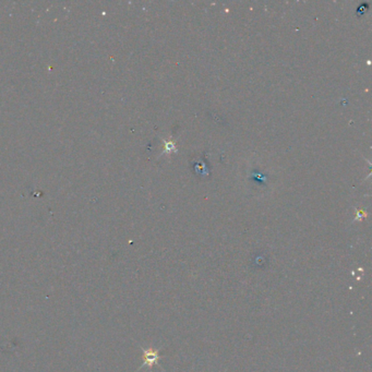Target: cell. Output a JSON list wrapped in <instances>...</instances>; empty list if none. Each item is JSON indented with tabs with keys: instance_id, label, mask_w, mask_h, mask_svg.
I'll return each instance as SVG.
<instances>
[{
	"instance_id": "1",
	"label": "cell",
	"mask_w": 372,
	"mask_h": 372,
	"mask_svg": "<svg viewBox=\"0 0 372 372\" xmlns=\"http://www.w3.org/2000/svg\"><path fill=\"white\" fill-rule=\"evenodd\" d=\"M158 359H159V355L157 349H153V348H148V349H143V366H147L148 368H152L154 365L158 364Z\"/></svg>"
}]
</instances>
